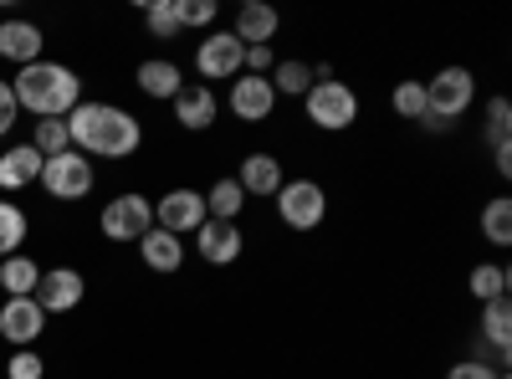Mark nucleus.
I'll return each instance as SVG.
<instances>
[{"mask_svg":"<svg viewBox=\"0 0 512 379\" xmlns=\"http://www.w3.org/2000/svg\"><path fill=\"white\" fill-rule=\"evenodd\" d=\"M72 149L88 159H128L144 144V123L118 103H77L67 113Z\"/></svg>","mask_w":512,"mask_h":379,"instance_id":"nucleus-1","label":"nucleus"},{"mask_svg":"<svg viewBox=\"0 0 512 379\" xmlns=\"http://www.w3.org/2000/svg\"><path fill=\"white\" fill-rule=\"evenodd\" d=\"M11 93H16V108H26L36 118H67L82 103V77L62 62H31L16 72Z\"/></svg>","mask_w":512,"mask_h":379,"instance_id":"nucleus-2","label":"nucleus"},{"mask_svg":"<svg viewBox=\"0 0 512 379\" xmlns=\"http://www.w3.org/2000/svg\"><path fill=\"white\" fill-rule=\"evenodd\" d=\"M472 103H477V77L466 67H441L431 82H425V108H431L425 129H446V123L461 118Z\"/></svg>","mask_w":512,"mask_h":379,"instance_id":"nucleus-3","label":"nucleus"},{"mask_svg":"<svg viewBox=\"0 0 512 379\" xmlns=\"http://www.w3.org/2000/svg\"><path fill=\"white\" fill-rule=\"evenodd\" d=\"M303 108H308V123H318L323 134H344L349 123H359V93L349 82H313Z\"/></svg>","mask_w":512,"mask_h":379,"instance_id":"nucleus-4","label":"nucleus"},{"mask_svg":"<svg viewBox=\"0 0 512 379\" xmlns=\"http://www.w3.org/2000/svg\"><path fill=\"white\" fill-rule=\"evenodd\" d=\"M272 200H277L282 226H292V231H318L323 216H328V195H323L318 180H287Z\"/></svg>","mask_w":512,"mask_h":379,"instance_id":"nucleus-5","label":"nucleus"},{"mask_svg":"<svg viewBox=\"0 0 512 379\" xmlns=\"http://www.w3.org/2000/svg\"><path fill=\"white\" fill-rule=\"evenodd\" d=\"M98 226H103L108 241H144V231H154V200H144V195H134V190L113 195V200L103 205Z\"/></svg>","mask_w":512,"mask_h":379,"instance_id":"nucleus-6","label":"nucleus"},{"mask_svg":"<svg viewBox=\"0 0 512 379\" xmlns=\"http://www.w3.org/2000/svg\"><path fill=\"white\" fill-rule=\"evenodd\" d=\"M41 185H47L52 200H82L93 190V159L77 154V149H62L41 164Z\"/></svg>","mask_w":512,"mask_h":379,"instance_id":"nucleus-7","label":"nucleus"},{"mask_svg":"<svg viewBox=\"0 0 512 379\" xmlns=\"http://www.w3.org/2000/svg\"><path fill=\"white\" fill-rule=\"evenodd\" d=\"M195 72L205 82H236L246 72V47L231 31H210L200 47H195Z\"/></svg>","mask_w":512,"mask_h":379,"instance_id":"nucleus-8","label":"nucleus"},{"mask_svg":"<svg viewBox=\"0 0 512 379\" xmlns=\"http://www.w3.org/2000/svg\"><path fill=\"white\" fill-rule=\"evenodd\" d=\"M210 216H205V195L200 190H169V195H159L154 200V226L159 231H169V236H190V231H200Z\"/></svg>","mask_w":512,"mask_h":379,"instance_id":"nucleus-9","label":"nucleus"},{"mask_svg":"<svg viewBox=\"0 0 512 379\" xmlns=\"http://www.w3.org/2000/svg\"><path fill=\"white\" fill-rule=\"evenodd\" d=\"M0 333H6L16 349H31L41 333H47V313H41L36 298H6L0 303Z\"/></svg>","mask_w":512,"mask_h":379,"instance_id":"nucleus-10","label":"nucleus"},{"mask_svg":"<svg viewBox=\"0 0 512 379\" xmlns=\"http://www.w3.org/2000/svg\"><path fill=\"white\" fill-rule=\"evenodd\" d=\"M231 113L241 118V123H262V118H272V108H277V88L267 77H251V72H241L236 82H231Z\"/></svg>","mask_w":512,"mask_h":379,"instance_id":"nucleus-11","label":"nucleus"},{"mask_svg":"<svg viewBox=\"0 0 512 379\" xmlns=\"http://www.w3.org/2000/svg\"><path fill=\"white\" fill-rule=\"evenodd\" d=\"M82 272H72V267H52V272H41V282H36V292L31 298L41 303V313H72L77 303H82Z\"/></svg>","mask_w":512,"mask_h":379,"instance_id":"nucleus-12","label":"nucleus"},{"mask_svg":"<svg viewBox=\"0 0 512 379\" xmlns=\"http://www.w3.org/2000/svg\"><path fill=\"white\" fill-rule=\"evenodd\" d=\"M241 226L236 221H205L200 231H195V251L210 262V267H231L236 257H241Z\"/></svg>","mask_w":512,"mask_h":379,"instance_id":"nucleus-13","label":"nucleus"},{"mask_svg":"<svg viewBox=\"0 0 512 379\" xmlns=\"http://www.w3.org/2000/svg\"><path fill=\"white\" fill-rule=\"evenodd\" d=\"M277 31H282V16L272 6H262V0H246V6L236 11V31L231 36L241 41V47H272Z\"/></svg>","mask_w":512,"mask_h":379,"instance_id":"nucleus-14","label":"nucleus"},{"mask_svg":"<svg viewBox=\"0 0 512 379\" xmlns=\"http://www.w3.org/2000/svg\"><path fill=\"white\" fill-rule=\"evenodd\" d=\"M216 113H221V103H216V93L205 88V82H185V88L175 93V123L180 129H210L216 123Z\"/></svg>","mask_w":512,"mask_h":379,"instance_id":"nucleus-15","label":"nucleus"},{"mask_svg":"<svg viewBox=\"0 0 512 379\" xmlns=\"http://www.w3.org/2000/svg\"><path fill=\"white\" fill-rule=\"evenodd\" d=\"M236 185L246 190V200L251 195H277L282 185H287V175H282V164H277V154H246L241 159V175H236Z\"/></svg>","mask_w":512,"mask_h":379,"instance_id":"nucleus-16","label":"nucleus"},{"mask_svg":"<svg viewBox=\"0 0 512 379\" xmlns=\"http://www.w3.org/2000/svg\"><path fill=\"white\" fill-rule=\"evenodd\" d=\"M0 57L16 62V67L41 62V26H31V21H0Z\"/></svg>","mask_w":512,"mask_h":379,"instance_id":"nucleus-17","label":"nucleus"},{"mask_svg":"<svg viewBox=\"0 0 512 379\" xmlns=\"http://www.w3.org/2000/svg\"><path fill=\"white\" fill-rule=\"evenodd\" d=\"M139 257H144L149 272H180V267H185V241L154 226V231H144V241H139Z\"/></svg>","mask_w":512,"mask_h":379,"instance_id":"nucleus-18","label":"nucleus"},{"mask_svg":"<svg viewBox=\"0 0 512 379\" xmlns=\"http://www.w3.org/2000/svg\"><path fill=\"white\" fill-rule=\"evenodd\" d=\"M180 88H185V77H180V67L169 62V57H149V62H139V93H144V98L175 103Z\"/></svg>","mask_w":512,"mask_h":379,"instance_id":"nucleus-19","label":"nucleus"},{"mask_svg":"<svg viewBox=\"0 0 512 379\" xmlns=\"http://www.w3.org/2000/svg\"><path fill=\"white\" fill-rule=\"evenodd\" d=\"M41 159L31 144H16V149H6L0 154V190H26L31 180H41Z\"/></svg>","mask_w":512,"mask_h":379,"instance_id":"nucleus-20","label":"nucleus"},{"mask_svg":"<svg viewBox=\"0 0 512 379\" xmlns=\"http://www.w3.org/2000/svg\"><path fill=\"white\" fill-rule=\"evenodd\" d=\"M36 282H41V267L31 257H21V251L0 262V292H6V298H31Z\"/></svg>","mask_w":512,"mask_h":379,"instance_id":"nucleus-21","label":"nucleus"},{"mask_svg":"<svg viewBox=\"0 0 512 379\" xmlns=\"http://www.w3.org/2000/svg\"><path fill=\"white\" fill-rule=\"evenodd\" d=\"M482 339L507 359V349H512V303H507V298L482 303Z\"/></svg>","mask_w":512,"mask_h":379,"instance_id":"nucleus-22","label":"nucleus"},{"mask_svg":"<svg viewBox=\"0 0 512 379\" xmlns=\"http://www.w3.org/2000/svg\"><path fill=\"white\" fill-rule=\"evenodd\" d=\"M241 210H246V190L236 180H216L205 190V216L210 221H241Z\"/></svg>","mask_w":512,"mask_h":379,"instance_id":"nucleus-23","label":"nucleus"},{"mask_svg":"<svg viewBox=\"0 0 512 379\" xmlns=\"http://www.w3.org/2000/svg\"><path fill=\"white\" fill-rule=\"evenodd\" d=\"M26 231H31L26 210H21V205H11V200H0V262L16 257V251L26 246Z\"/></svg>","mask_w":512,"mask_h":379,"instance_id":"nucleus-24","label":"nucleus"},{"mask_svg":"<svg viewBox=\"0 0 512 379\" xmlns=\"http://www.w3.org/2000/svg\"><path fill=\"white\" fill-rule=\"evenodd\" d=\"M482 236H487L492 246H507V241H512V200H507V195H497V200L482 205Z\"/></svg>","mask_w":512,"mask_h":379,"instance_id":"nucleus-25","label":"nucleus"},{"mask_svg":"<svg viewBox=\"0 0 512 379\" xmlns=\"http://www.w3.org/2000/svg\"><path fill=\"white\" fill-rule=\"evenodd\" d=\"M267 82H272L277 93H287V98H308V88H313V67L287 57V62H277V72H272Z\"/></svg>","mask_w":512,"mask_h":379,"instance_id":"nucleus-26","label":"nucleus"},{"mask_svg":"<svg viewBox=\"0 0 512 379\" xmlns=\"http://www.w3.org/2000/svg\"><path fill=\"white\" fill-rule=\"evenodd\" d=\"M466 287H472V298H477V303L507 298V267H497V262H482V267H472Z\"/></svg>","mask_w":512,"mask_h":379,"instance_id":"nucleus-27","label":"nucleus"},{"mask_svg":"<svg viewBox=\"0 0 512 379\" xmlns=\"http://www.w3.org/2000/svg\"><path fill=\"white\" fill-rule=\"evenodd\" d=\"M31 149H36L41 159H52V154L72 149V134H67V118H41V123H36V134H31Z\"/></svg>","mask_w":512,"mask_h":379,"instance_id":"nucleus-28","label":"nucleus"},{"mask_svg":"<svg viewBox=\"0 0 512 379\" xmlns=\"http://www.w3.org/2000/svg\"><path fill=\"white\" fill-rule=\"evenodd\" d=\"M390 108H395L400 118H410V123H425V118H431V108H425V82H400L395 98H390Z\"/></svg>","mask_w":512,"mask_h":379,"instance_id":"nucleus-29","label":"nucleus"},{"mask_svg":"<svg viewBox=\"0 0 512 379\" xmlns=\"http://www.w3.org/2000/svg\"><path fill=\"white\" fill-rule=\"evenodd\" d=\"M144 26L159 36V41H175L185 26H180V11H175V0H154V6L144 11Z\"/></svg>","mask_w":512,"mask_h":379,"instance_id":"nucleus-30","label":"nucleus"},{"mask_svg":"<svg viewBox=\"0 0 512 379\" xmlns=\"http://www.w3.org/2000/svg\"><path fill=\"white\" fill-rule=\"evenodd\" d=\"M487 139H492V149H512V103L507 98L487 103Z\"/></svg>","mask_w":512,"mask_h":379,"instance_id":"nucleus-31","label":"nucleus"},{"mask_svg":"<svg viewBox=\"0 0 512 379\" xmlns=\"http://www.w3.org/2000/svg\"><path fill=\"white\" fill-rule=\"evenodd\" d=\"M180 26H210L216 21V0H175Z\"/></svg>","mask_w":512,"mask_h":379,"instance_id":"nucleus-32","label":"nucleus"},{"mask_svg":"<svg viewBox=\"0 0 512 379\" xmlns=\"http://www.w3.org/2000/svg\"><path fill=\"white\" fill-rule=\"evenodd\" d=\"M16 113H21V108H16V93H11V82L0 77V139L16 129Z\"/></svg>","mask_w":512,"mask_h":379,"instance_id":"nucleus-33","label":"nucleus"},{"mask_svg":"<svg viewBox=\"0 0 512 379\" xmlns=\"http://www.w3.org/2000/svg\"><path fill=\"white\" fill-rule=\"evenodd\" d=\"M41 369H47V364L36 359V349H16V359H11V379H41Z\"/></svg>","mask_w":512,"mask_h":379,"instance_id":"nucleus-34","label":"nucleus"},{"mask_svg":"<svg viewBox=\"0 0 512 379\" xmlns=\"http://www.w3.org/2000/svg\"><path fill=\"white\" fill-rule=\"evenodd\" d=\"M502 369H492V364H482V359H461L446 379H497Z\"/></svg>","mask_w":512,"mask_h":379,"instance_id":"nucleus-35","label":"nucleus"},{"mask_svg":"<svg viewBox=\"0 0 512 379\" xmlns=\"http://www.w3.org/2000/svg\"><path fill=\"white\" fill-rule=\"evenodd\" d=\"M246 72L251 77H272V47H246Z\"/></svg>","mask_w":512,"mask_h":379,"instance_id":"nucleus-36","label":"nucleus"},{"mask_svg":"<svg viewBox=\"0 0 512 379\" xmlns=\"http://www.w3.org/2000/svg\"><path fill=\"white\" fill-rule=\"evenodd\" d=\"M492 164H497V175L507 180L512 175V149H492Z\"/></svg>","mask_w":512,"mask_h":379,"instance_id":"nucleus-37","label":"nucleus"},{"mask_svg":"<svg viewBox=\"0 0 512 379\" xmlns=\"http://www.w3.org/2000/svg\"><path fill=\"white\" fill-rule=\"evenodd\" d=\"M497 379H507V374H497Z\"/></svg>","mask_w":512,"mask_h":379,"instance_id":"nucleus-38","label":"nucleus"}]
</instances>
